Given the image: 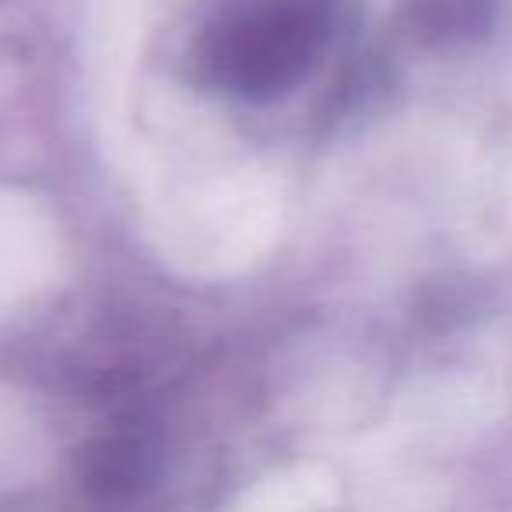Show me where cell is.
Here are the masks:
<instances>
[{"label": "cell", "instance_id": "obj_1", "mask_svg": "<svg viewBox=\"0 0 512 512\" xmlns=\"http://www.w3.org/2000/svg\"><path fill=\"white\" fill-rule=\"evenodd\" d=\"M495 22V0H428L425 29L435 36H481Z\"/></svg>", "mask_w": 512, "mask_h": 512}]
</instances>
